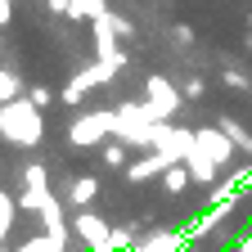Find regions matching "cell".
<instances>
[{"instance_id":"4fadbf2b","label":"cell","mask_w":252,"mask_h":252,"mask_svg":"<svg viewBox=\"0 0 252 252\" xmlns=\"http://www.w3.org/2000/svg\"><path fill=\"white\" fill-rule=\"evenodd\" d=\"M32 104L45 108V104H50V90H45V86H36V90H32Z\"/></svg>"},{"instance_id":"6da1fadb","label":"cell","mask_w":252,"mask_h":252,"mask_svg":"<svg viewBox=\"0 0 252 252\" xmlns=\"http://www.w3.org/2000/svg\"><path fill=\"white\" fill-rule=\"evenodd\" d=\"M0 131H5L14 144H36L41 140V113L32 108V104H5L0 108Z\"/></svg>"},{"instance_id":"5b68a950","label":"cell","mask_w":252,"mask_h":252,"mask_svg":"<svg viewBox=\"0 0 252 252\" xmlns=\"http://www.w3.org/2000/svg\"><path fill=\"white\" fill-rule=\"evenodd\" d=\"M194 144L212 158V162H230V153H234V140H230L225 131H198Z\"/></svg>"},{"instance_id":"3957f363","label":"cell","mask_w":252,"mask_h":252,"mask_svg":"<svg viewBox=\"0 0 252 252\" xmlns=\"http://www.w3.org/2000/svg\"><path fill=\"white\" fill-rule=\"evenodd\" d=\"M113 126V113H90V117H81L77 126H72V144H81V149H90V144H99V135Z\"/></svg>"},{"instance_id":"5bb4252c","label":"cell","mask_w":252,"mask_h":252,"mask_svg":"<svg viewBox=\"0 0 252 252\" xmlns=\"http://www.w3.org/2000/svg\"><path fill=\"white\" fill-rule=\"evenodd\" d=\"M9 18V0H0V23H5Z\"/></svg>"},{"instance_id":"8fae6325","label":"cell","mask_w":252,"mask_h":252,"mask_svg":"<svg viewBox=\"0 0 252 252\" xmlns=\"http://www.w3.org/2000/svg\"><path fill=\"white\" fill-rule=\"evenodd\" d=\"M18 252H63V243L45 234V239H36V243H27V248H18Z\"/></svg>"},{"instance_id":"30bf717a","label":"cell","mask_w":252,"mask_h":252,"mask_svg":"<svg viewBox=\"0 0 252 252\" xmlns=\"http://www.w3.org/2000/svg\"><path fill=\"white\" fill-rule=\"evenodd\" d=\"M176 243H180V239H171V234H158V239H149V243H144V248H135V252H171Z\"/></svg>"},{"instance_id":"ba28073f","label":"cell","mask_w":252,"mask_h":252,"mask_svg":"<svg viewBox=\"0 0 252 252\" xmlns=\"http://www.w3.org/2000/svg\"><path fill=\"white\" fill-rule=\"evenodd\" d=\"M189 180H194V176H189V167H167V171H162V189H167V194H185Z\"/></svg>"},{"instance_id":"7a4b0ae2","label":"cell","mask_w":252,"mask_h":252,"mask_svg":"<svg viewBox=\"0 0 252 252\" xmlns=\"http://www.w3.org/2000/svg\"><path fill=\"white\" fill-rule=\"evenodd\" d=\"M176 104H180V94L171 90V81H162V77H149V117L153 122H162V117H171L176 113Z\"/></svg>"},{"instance_id":"277c9868","label":"cell","mask_w":252,"mask_h":252,"mask_svg":"<svg viewBox=\"0 0 252 252\" xmlns=\"http://www.w3.org/2000/svg\"><path fill=\"white\" fill-rule=\"evenodd\" d=\"M77 234H81L94 252H108V239H113L108 225H104V216H94V212H81V216H77Z\"/></svg>"},{"instance_id":"9c48e42d","label":"cell","mask_w":252,"mask_h":252,"mask_svg":"<svg viewBox=\"0 0 252 252\" xmlns=\"http://www.w3.org/2000/svg\"><path fill=\"white\" fill-rule=\"evenodd\" d=\"M94 194H99V180H90V176H81V180L72 185V203H77V207H86Z\"/></svg>"},{"instance_id":"9a60e30c","label":"cell","mask_w":252,"mask_h":252,"mask_svg":"<svg viewBox=\"0 0 252 252\" xmlns=\"http://www.w3.org/2000/svg\"><path fill=\"white\" fill-rule=\"evenodd\" d=\"M243 252H252V239H243Z\"/></svg>"},{"instance_id":"8992f818","label":"cell","mask_w":252,"mask_h":252,"mask_svg":"<svg viewBox=\"0 0 252 252\" xmlns=\"http://www.w3.org/2000/svg\"><path fill=\"white\" fill-rule=\"evenodd\" d=\"M185 162H189V176H194L198 185H212V176H216V162L203 153V149H189L185 153Z\"/></svg>"},{"instance_id":"7c38bea8","label":"cell","mask_w":252,"mask_h":252,"mask_svg":"<svg viewBox=\"0 0 252 252\" xmlns=\"http://www.w3.org/2000/svg\"><path fill=\"white\" fill-rule=\"evenodd\" d=\"M104 162H108V167H122V162H126V149H122V144H108V149H104Z\"/></svg>"},{"instance_id":"52a82bcc","label":"cell","mask_w":252,"mask_h":252,"mask_svg":"<svg viewBox=\"0 0 252 252\" xmlns=\"http://www.w3.org/2000/svg\"><path fill=\"white\" fill-rule=\"evenodd\" d=\"M167 162H171L167 153H153V158H144V162H135L131 171H126V180H144V176H153V171H167Z\"/></svg>"}]
</instances>
